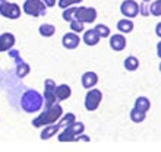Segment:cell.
I'll return each mask as SVG.
<instances>
[{
  "label": "cell",
  "mask_w": 161,
  "mask_h": 152,
  "mask_svg": "<svg viewBox=\"0 0 161 152\" xmlns=\"http://www.w3.org/2000/svg\"><path fill=\"white\" fill-rule=\"evenodd\" d=\"M98 82V76L97 73H94V72H86L82 75V85H84V88L89 89V88H92V86H95Z\"/></svg>",
  "instance_id": "cell-14"
},
{
  "label": "cell",
  "mask_w": 161,
  "mask_h": 152,
  "mask_svg": "<svg viewBox=\"0 0 161 152\" xmlns=\"http://www.w3.org/2000/svg\"><path fill=\"white\" fill-rule=\"evenodd\" d=\"M157 54H158V57L161 59V41L157 44Z\"/></svg>",
  "instance_id": "cell-30"
},
{
  "label": "cell",
  "mask_w": 161,
  "mask_h": 152,
  "mask_svg": "<svg viewBox=\"0 0 161 152\" xmlns=\"http://www.w3.org/2000/svg\"><path fill=\"white\" fill-rule=\"evenodd\" d=\"M94 30L97 31L98 34H100V37L104 38V37H110V28L106 25H103V24H100V25H97Z\"/></svg>",
  "instance_id": "cell-24"
},
{
  "label": "cell",
  "mask_w": 161,
  "mask_h": 152,
  "mask_svg": "<svg viewBox=\"0 0 161 152\" xmlns=\"http://www.w3.org/2000/svg\"><path fill=\"white\" fill-rule=\"evenodd\" d=\"M2 2H4V0H0V3H2Z\"/></svg>",
  "instance_id": "cell-32"
},
{
  "label": "cell",
  "mask_w": 161,
  "mask_h": 152,
  "mask_svg": "<svg viewBox=\"0 0 161 152\" xmlns=\"http://www.w3.org/2000/svg\"><path fill=\"white\" fill-rule=\"evenodd\" d=\"M101 100H103L101 91H98V89H91V91L86 94V97H85V108L88 111L97 110L98 106H100V102H101Z\"/></svg>",
  "instance_id": "cell-9"
},
{
  "label": "cell",
  "mask_w": 161,
  "mask_h": 152,
  "mask_svg": "<svg viewBox=\"0 0 161 152\" xmlns=\"http://www.w3.org/2000/svg\"><path fill=\"white\" fill-rule=\"evenodd\" d=\"M73 19H76L79 22H84V24H91L97 19V10L94 8H75V15H73Z\"/></svg>",
  "instance_id": "cell-5"
},
{
  "label": "cell",
  "mask_w": 161,
  "mask_h": 152,
  "mask_svg": "<svg viewBox=\"0 0 161 152\" xmlns=\"http://www.w3.org/2000/svg\"><path fill=\"white\" fill-rule=\"evenodd\" d=\"M42 2H44V3H46L48 8H53V6L56 4V0H42Z\"/></svg>",
  "instance_id": "cell-28"
},
{
  "label": "cell",
  "mask_w": 161,
  "mask_h": 152,
  "mask_svg": "<svg viewBox=\"0 0 161 152\" xmlns=\"http://www.w3.org/2000/svg\"><path fill=\"white\" fill-rule=\"evenodd\" d=\"M44 104V95L37 92L35 89H25L21 97V107L26 113H35Z\"/></svg>",
  "instance_id": "cell-1"
},
{
  "label": "cell",
  "mask_w": 161,
  "mask_h": 152,
  "mask_svg": "<svg viewBox=\"0 0 161 152\" xmlns=\"http://www.w3.org/2000/svg\"><path fill=\"white\" fill-rule=\"evenodd\" d=\"M38 31L42 37H51V35L56 32V28H54V25H51V24H42Z\"/></svg>",
  "instance_id": "cell-20"
},
{
  "label": "cell",
  "mask_w": 161,
  "mask_h": 152,
  "mask_svg": "<svg viewBox=\"0 0 161 152\" xmlns=\"http://www.w3.org/2000/svg\"><path fill=\"white\" fill-rule=\"evenodd\" d=\"M56 82L53 79H46L44 84V108H48L56 104Z\"/></svg>",
  "instance_id": "cell-6"
},
{
  "label": "cell",
  "mask_w": 161,
  "mask_h": 152,
  "mask_svg": "<svg viewBox=\"0 0 161 152\" xmlns=\"http://www.w3.org/2000/svg\"><path fill=\"white\" fill-rule=\"evenodd\" d=\"M135 107L136 108H139V110H142V111H147L149 110V107H151V102H149V100L148 98H145V97H139L138 100H136V102H135Z\"/></svg>",
  "instance_id": "cell-19"
},
{
  "label": "cell",
  "mask_w": 161,
  "mask_h": 152,
  "mask_svg": "<svg viewBox=\"0 0 161 152\" xmlns=\"http://www.w3.org/2000/svg\"><path fill=\"white\" fill-rule=\"evenodd\" d=\"M0 13L3 15L4 18H9V19H18L21 16V8L18 6L16 3H10V2H2L0 3Z\"/></svg>",
  "instance_id": "cell-7"
},
{
  "label": "cell",
  "mask_w": 161,
  "mask_h": 152,
  "mask_svg": "<svg viewBox=\"0 0 161 152\" xmlns=\"http://www.w3.org/2000/svg\"><path fill=\"white\" fill-rule=\"evenodd\" d=\"M130 118L135 123H141L145 118V111H142V110H139V108L135 107V108L130 111Z\"/></svg>",
  "instance_id": "cell-22"
},
{
  "label": "cell",
  "mask_w": 161,
  "mask_h": 152,
  "mask_svg": "<svg viewBox=\"0 0 161 152\" xmlns=\"http://www.w3.org/2000/svg\"><path fill=\"white\" fill-rule=\"evenodd\" d=\"M62 114H63V108H62V106H59L56 102L48 108H44V111L40 114L38 117L32 120V126L41 127V126H47V124H53L62 117Z\"/></svg>",
  "instance_id": "cell-2"
},
{
  "label": "cell",
  "mask_w": 161,
  "mask_h": 152,
  "mask_svg": "<svg viewBox=\"0 0 161 152\" xmlns=\"http://www.w3.org/2000/svg\"><path fill=\"white\" fill-rule=\"evenodd\" d=\"M149 13H153L155 16H161V0H155L149 6Z\"/></svg>",
  "instance_id": "cell-23"
},
{
  "label": "cell",
  "mask_w": 161,
  "mask_h": 152,
  "mask_svg": "<svg viewBox=\"0 0 161 152\" xmlns=\"http://www.w3.org/2000/svg\"><path fill=\"white\" fill-rule=\"evenodd\" d=\"M73 15H75V8L66 9V10L63 12V19H64V21L72 22L73 21Z\"/></svg>",
  "instance_id": "cell-26"
},
{
  "label": "cell",
  "mask_w": 161,
  "mask_h": 152,
  "mask_svg": "<svg viewBox=\"0 0 161 152\" xmlns=\"http://www.w3.org/2000/svg\"><path fill=\"white\" fill-rule=\"evenodd\" d=\"M70 94H72V89L68 85H59V86H56V98H57V101L68 100L70 97Z\"/></svg>",
  "instance_id": "cell-15"
},
{
  "label": "cell",
  "mask_w": 161,
  "mask_h": 152,
  "mask_svg": "<svg viewBox=\"0 0 161 152\" xmlns=\"http://www.w3.org/2000/svg\"><path fill=\"white\" fill-rule=\"evenodd\" d=\"M120 10L125 16L127 18H135L136 15H139V4L133 2V0H125L120 6Z\"/></svg>",
  "instance_id": "cell-10"
},
{
  "label": "cell",
  "mask_w": 161,
  "mask_h": 152,
  "mask_svg": "<svg viewBox=\"0 0 161 152\" xmlns=\"http://www.w3.org/2000/svg\"><path fill=\"white\" fill-rule=\"evenodd\" d=\"M80 2H82V0H59V6L62 9H66L75 3H80Z\"/></svg>",
  "instance_id": "cell-25"
},
{
  "label": "cell",
  "mask_w": 161,
  "mask_h": 152,
  "mask_svg": "<svg viewBox=\"0 0 161 152\" xmlns=\"http://www.w3.org/2000/svg\"><path fill=\"white\" fill-rule=\"evenodd\" d=\"M84 130H85L84 123L73 122L69 126L64 127V130L59 135V140L60 142H73V140H76L84 133Z\"/></svg>",
  "instance_id": "cell-3"
},
{
  "label": "cell",
  "mask_w": 161,
  "mask_h": 152,
  "mask_svg": "<svg viewBox=\"0 0 161 152\" xmlns=\"http://www.w3.org/2000/svg\"><path fill=\"white\" fill-rule=\"evenodd\" d=\"M62 129V126H60V123L59 124H51V126H47L44 130L41 132V139H50L51 136H54L57 132Z\"/></svg>",
  "instance_id": "cell-17"
},
{
  "label": "cell",
  "mask_w": 161,
  "mask_h": 152,
  "mask_svg": "<svg viewBox=\"0 0 161 152\" xmlns=\"http://www.w3.org/2000/svg\"><path fill=\"white\" fill-rule=\"evenodd\" d=\"M100 34H98L95 30H89L84 34V42L86 46H95L98 41H100Z\"/></svg>",
  "instance_id": "cell-16"
},
{
  "label": "cell",
  "mask_w": 161,
  "mask_h": 152,
  "mask_svg": "<svg viewBox=\"0 0 161 152\" xmlns=\"http://www.w3.org/2000/svg\"><path fill=\"white\" fill-rule=\"evenodd\" d=\"M80 42V38L78 37L76 34H73V32H69V34H64L63 38H62V44H63L66 48L69 50H73V48H76L79 46Z\"/></svg>",
  "instance_id": "cell-12"
},
{
  "label": "cell",
  "mask_w": 161,
  "mask_h": 152,
  "mask_svg": "<svg viewBox=\"0 0 161 152\" xmlns=\"http://www.w3.org/2000/svg\"><path fill=\"white\" fill-rule=\"evenodd\" d=\"M155 32H157L158 37H161V22L157 24V26H155Z\"/></svg>",
  "instance_id": "cell-29"
},
{
  "label": "cell",
  "mask_w": 161,
  "mask_h": 152,
  "mask_svg": "<svg viewBox=\"0 0 161 152\" xmlns=\"http://www.w3.org/2000/svg\"><path fill=\"white\" fill-rule=\"evenodd\" d=\"M123 64H125V69H127V70H136L139 68V60L133 57V56H129Z\"/></svg>",
  "instance_id": "cell-18"
},
{
  "label": "cell",
  "mask_w": 161,
  "mask_h": 152,
  "mask_svg": "<svg viewBox=\"0 0 161 152\" xmlns=\"http://www.w3.org/2000/svg\"><path fill=\"white\" fill-rule=\"evenodd\" d=\"M46 8L47 4L42 0H25L24 3V12L30 16L38 18V16H44L46 15Z\"/></svg>",
  "instance_id": "cell-4"
},
{
  "label": "cell",
  "mask_w": 161,
  "mask_h": 152,
  "mask_svg": "<svg viewBox=\"0 0 161 152\" xmlns=\"http://www.w3.org/2000/svg\"><path fill=\"white\" fill-rule=\"evenodd\" d=\"M160 72H161V63H160Z\"/></svg>",
  "instance_id": "cell-31"
},
{
  "label": "cell",
  "mask_w": 161,
  "mask_h": 152,
  "mask_svg": "<svg viewBox=\"0 0 161 152\" xmlns=\"http://www.w3.org/2000/svg\"><path fill=\"white\" fill-rule=\"evenodd\" d=\"M9 56L15 59V63H16V76L18 78H25L31 70L30 64L25 63V62L22 60V57L19 56V53H18L16 50H12V48H10V50H9Z\"/></svg>",
  "instance_id": "cell-8"
},
{
  "label": "cell",
  "mask_w": 161,
  "mask_h": 152,
  "mask_svg": "<svg viewBox=\"0 0 161 152\" xmlns=\"http://www.w3.org/2000/svg\"><path fill=\"white\" fill-rule=\"evenodd\" d=\"M117 30L122 31V32H130L133 30V24L127 19H122V21L117 22Z\"/></svg>",
  "instance_id": "cell-21"
},
{
  "label": "cell",
  "mask_w": 161,
  "mask_h": 152,
  "mask_svg": "<svg viewBox=\"0 0 161 152\" xmlns=\"http://www.w3.org/2000/svg\"><path fill=\"white\" fill-rule=\"evenodd\" d=\"M15 46V35L10 32H4L0 35V53L2 51H8Z\"/></svg>",
  "instance_id": "cell-11"
},
{
  "label": "cell",
  "mask_w": 161,
  "mask_h": 152,
  "mask_svg": "<svg viewBox=\"0 0 161 152\" xmlns=\"http://www.w3.org/2000/svg\"><path fill=\"white\" fill-rule=\"evenodd\" d=\"M144 2H149V0H144Z\"/></svg>",
  "instance_id": "cell-33"
},
{
  "label": "cell",
  "mask_w": 161,
  "mask_h": 152,
  "mask_svg": "<svg viewBox=\"0 0 161 152\" xmlns=\"http://www.w3.org/2000/svg\"><path fill=\"white\" fill-rule=\"evenodd\" d=\"M84 22H79L76 21V19H73L72 22H70V28H72V31H75V32H80V31L84 30V25H82Z\"/></svg>",
  "instance_id": "cell-27"
},
{
  "label": "cell",
  "mask_w": 161,
  "mask_h": 152,
  "mask_svg": "<svg viewBox=\"0 0 161 152\" xmlns=\"http://www.w3.org/2000/svg\"><path fill=\"white\" fill-rule=\"evenodd\" d=\"M126 46V40L125 37L120 34H114L113 37H110V47L114 51H122Z\"/></svg>",
  "instance_id": "cell-13"
}]
</instances>
